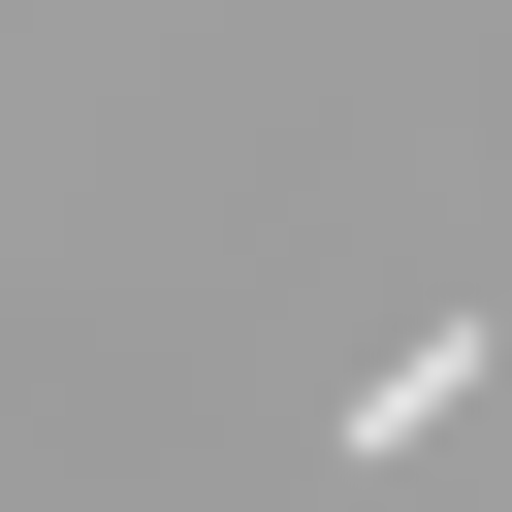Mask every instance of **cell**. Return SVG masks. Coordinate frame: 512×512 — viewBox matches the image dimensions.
Segmentation results:
<instances>
[{
  "label": "cell",
  "mask_w": 512,
  "mask_h": 512,
  "mask_svg": "<svg viewBox=\"0 0 512 512\" xmlns=\"http://www.w3.org/2000/svg\"><path fill=\"white\" fill-rule=\"evenodd\" d=\"M480 384H512V352H480V320H416V352H384V384H352V416H320V448H352V480H384V448H448V416H480Z\"/></svg>",
  "instance_id": "cell-1"
}]
</instances>
